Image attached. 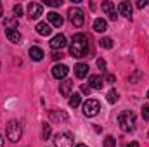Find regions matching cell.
Here are the masks:
<instances>
[{"label": "cell", "mask_w": 149, "mask_h": 147, "mask_svg": "<svg viewBox=\"0 0 149 147\" xmlns=\"http://www.w3.org/2000/svg\"><path fill=\"white\" fill-rule=\"evenodd\" d=\"M90 45H88V37L83 33H76L73 35L71 45H70V55H73L76 59H83V57H90Z\"/></svg>", "instance_id": "1"}, {"label": "cell", "mask_w": 149, "mask_h": 147, "mask_svg": "<svg viewBox=\"0 0 149 147\" xmlns=\"http://www.w3.org/2000/svg\"><path fill=\"white\" fill-rule=\"evenodd\" d=\"M118 125L125 133H130L135 130V114L132 111H123L118 116Z\"/></svg>", "instance_id": "2"}, {"label": "cell", "mask_w": 149, "mask_h": 147, "mask_svg": "<svg viewBox=\"0 0 149 147\" xmlns=\"http://www.w3.org/2000/svg\"><path fill=\"white\" fill-rule=\"evenodd\" d=\"M21 135H23V126H21V123L16 121V119L9 121V125H7V139H9L10 142H17V140L21 139Z\"/></svg>", "instance_id": "3"}, {"label": "cell", "mask_w": 149, "mask_h": 147, "mask_svg": "<svg viewBox=\"0 0 149 147\" xmlns=\"http://www.w3.org/2000/svg\"><path fill=\"white\" fill-rule=\"evenodd\" d=\"M68 19H70V23L74 28H80L85 23V14H83L81 9H70L68 10Z\"/></svg>", "instance_id": "4"}, {"label": "cell", "mask_w": 149, "mask_h": 147, "mask_svg": "<svg viewBox=\"0 0 149 147\" xmlns=\"http://www.w3.org/2000/svg\"><path fill=\"white\" fill-rule=\"evenodd\" d=\"M99 111H101V104H99V101H95V99H88V101L83 104V114L88 116V118H94Z\"/></svg>", "instance_id": "5"}, {"label": "cell", "mask_w": 149, "mask_h": 147, "mask_svg": "<svg viewBox=\"0 0 149 147\" xmlns=\"http://www.w3.org/2000/svg\"><path fill=\"white\" fill-rule=\"evenodd\" d=\"M56 147H73V137L70 133H57L54 139Z\"/></svg>", "instance_id": "6"}, {"label": "cell", "mask_w": 149, "mask_h": 147, "mask_svg": "<svg viewBox=\"0 0 149 147\" xmlns=\"http://www.w3.org/2000/svg\"><path fill=\"white\" fill-rule=\"evenodd\" d=\"M66 45H68V42H66V37H64L63 33L56 35V37L50 40V49H52V50H63Z\"/></svg>", "instance_id": "7"}, {"label": "cell", "mask_w": 149, "mask_h": 147, "mask_svg": "<svg viewBox=\"0 0 149 147\" xmlns=\"http://www.w3.org/2000/svg\"><path fill=\"white\" fill-rule=\"evenodd\" d=\"M42 14H43V9H42L40 3H37V2H30L28 3V16H30V19H38Z\"/></svg>", "instance_id": "8"}, {"label": "cell", "mask_w": 149, "mask_h": 147, "mask_svg": "<svg viewBox=\"0 0 149 147\" xmlns=\"http://www.w3.org/2000/svg\"><path fill=\"white\" fill-rule=\"evenodd\" d=\"M68 71H70V68H68L66 64H56V66L52 68V76L57 78V80H63V78H66Z\"/></svg>", "instance_id": "9"}, {"label": "cell", "mask_w": 149, "mask_h": 147, "mask_svg": "<svg viewBox=\"0 0 149 147\" xmlns=\"http://www.w3.org/2000/svg\"><path fill=\"white\" fill-rule=\"evenodd\" d=\"M47 19H49V24H52L54 28H63L64 19H63L61 14H57V12H49V14H47Z\"/></svg>", "instance_id": "10"}, {"label": "cell", "mask_w": 149, "mask_h": 147, "mask_svg": "<svg viewBox=\"0 0 149 147\" xmlns=\"http://www.w3.org/2000/svg\"><path fill=\"white\" fill-rule=\"evenodd\" d=\"M102 10L108 14V17L111 19V21H116V17H118V14H116V9H114V5H113V2L109 0H106V2H102Z\"/></svg>", "instance_id": "11"}, {"label": "cell", "mask_w": 149, "mask_h": 147, "mask_svg": "<svg viewBox=\"0 0 149 147\" xmlns=\"http://www.w3.org/2000/svg\"><path fill=\"white\" fill-rule=\"evenodd\" d=\"M74 76H76L78 80H83L85 76H88V64L78 62V64L74 66Z\"/></svg>", "instance_id": "12"}, {"label": "cell", "mask_w": 149, "mask_h": 147, "mask_svg": "<svg viewBox=\"0 0 149 147\" xmlns=\"http://www.w3.org/2000/svg\"><path fill=\"white\" fill-rule=\"evenodd\" d=\"M5 37L12 43H21V40H23V35L17 30H12V28H5Z\"/></svg>", "instance_id": "13"}, {"label": "cell", "mask_w": 149, "mask_h": 147, "mask_svg": "<svg viewBox=\"0 0 149 147\" xmlns=\"http://www.w3.org/2000/svg\"><path fill=\"white\" fill-rule=\"evenodd\" d=\"M88 87L94 88V90H101V88L104 87V80H102L99 74H92V76L88 78Z\"/></svg>", "instance_id": "14"}, {"label": "cell", "mask_w": 149, "mask_h": 147, "mask_svg": "<svg viewBox=\"0 0 149 147\" xmlns=\"http://www.w3.org/2000/svg\"><path fill=\"white\" fill-rule=\"evenodd\" d=\"M118 12H120L121 16H125L127 19H132V5H130V2H120Z\"/></svg>", "instance_id": "15"}, {"label": "cell", "mask_w": 149, "mask_h": 147, "mask_svg": "<svg viewBox=\"0 0 149 147\" xmlns=\"http://www.w3.org/2000/svg\"><path fill=\"white\" fill-rule=\"evenodd\" d=\"M71 90H73V81L71 80H64L61 83V87H59V92H61L63 97H70L71 95Z\"/></svg>", "instance_id": "16"}, {"label": "cell", "mask_w": 149, "mask_h": 147, "mask_svg": "<svg viewBox=\"0 0 149 147\" xmlns=\"http://www.w3.org/2000/svg\"><path fill=\"white\" fill-rule=\"evenodd\" d=\"M37 33L42 35V37H49V35L52 33V28H50L49 23H38L37 24Z\"/></svg>", "instance_id": "17"}, {"label": "cell", "mask_w": 149, "mask_h": 147, "mask_svg": "<svg viewBox=\"0 0 149 147\" xmlns=\"http://www.w3.org/2000/svg\"><path fill=\"white\" fill-rule=\"evenodd\" d=\"M94 30H95L97 33H104V31L108 30V23H106V19L97 17V19L94 21Z\"/></svg>", "instance_id": "18"}, {"label": "cell", "mask_w": 149, "mask_h": 147, "mask_svg": "<svg viewBox=\"0 0 149 147\" xmlns=\"http://www.w3.org/2000/svg\"><path fill=\"white\" fill-rule=\"evenodd\" d=\"M28 54H30L31 61H42V59H43V55H45V54H43V50H42L40 47H31Z\"/></svg>", "instance_id": "19"}, {"label": "cell", "mask_w": 149, "mask_h": 147, "mask_svg": "<svg viewBox=\"0 0 149 147\" xmlns=\"http://www.w3.org/2000/svg\"><path fill=\"white\" fill-rule=\"evenodd\" d=\"M50 119L52 121H68V114L66 112H59V111H50Z\"/></svg>", "instance_id": "20"}, {"label": "cell", "mask_w": 149, "mask_h": 147, "mask_svg": "<svg viewBox=\"0 0 149 147\" xmlns=\"http://www.w3.org/2000/svg\"><path fill=\"white\" fill-rule=\"evenodd\" d=\"M81 104V95L80 94H71L70 95V107H78Z\"/></svg>", "instance_id": "21"}, {"label": "cell", "mask_w": 149, "mask_h": 147, "mask_svg": "<svg viewBox=\"0 0 149 147\" xmlns=\"http://www.w3.org/2000/svg\"><path fill=\"white\" fill-rule=\"evenodd\" d=\"M99 47H102V49H113V40L109 37H104L99 40Z\"/></svg>", "instance_id": "22"}, {"label": "cell", "mask_w": 149, "mask_h": 147, "mask_svg": "<svg viewBox=\"0 0 149 147\" xmlns=\"http://www.w3.org/2000/svg\"><path fill=\"white\" fill-rule=\"evenodd\" d=\"M118 97H120V95H118V92H116L114 88L108 92V102H109V104H114V102L118 101Z\"/></svg>", "instance_id": "23"}, {"label": "cell", "mask_w": 149, "mask_h": 147, "mask_svg": "<svg viewBox=\"0 0 149 147\" xmlns=\"http://www.w3.org/2000/svg\"><path fill=\"white\" fill-rule=\"evenodd\" d=\"M50 133H52V128H50V125H47V123H43V130H42V137L47 140L49 137H50Z\"/></svg>", "instance_id": "24"}, {"label": "cell", "mask_w": 149, "mask_h": 147, "mask_svg": "<svg viewBox=\"0 0 149 147\" xmlns=\"http://www.w3.org/2000/svg\"><path fill=\"white\" fill-rule=\"evenodd\" d=\"M12 12H14V17H21V16H23V7H21V3H16V5L12 7Z\"/></svg>", "instance_id": "25"}, {"label": "cell", "mask_w": 149, "mask_h": 147, "mask_svg": "<svg viewBox=\"0 0 149 147\" xmlns=\"http://www.w3.org/2000/svg\"><path fill=\"white\" fill-rule=\"evenodd\" d=\"M3 26L16 30V28H17V21H16V19H5V21H3Z\"/></svg>", "instance_id": "26"}, {"label": "cell", "mask_w": 149, "mask_h": 147, "mask_svg": "<svg viewBox=\"0 0 149 147\" xmlns=\"http://www.w3.org/2000/svg\"><path fill=\"white\" fill-rule=\"evenodd\" d=\"M104 147H116V139L114 137H106V140H104Z\"/></svg>", "instance_id": "27"}, {"label": "cell", "mask_w": 149, "mask_h": 147, "mask_svg": "<svg viewBox=\"0 0 149 147\" xmlns=\"http://www.w3.org/2000/svg\"><path fill=\"white\" fill-rule=\"evenodd\" d=\"M63 3V0H45V5H50V7H59Z\"/></svg>", "instance_id": "28"}, {"label": "cell", "mask_w": 149, "mask_h": 147, "mask_svg": "<svg viewBox=\"0 0 149 147\" xmlns=\"http://www.w3.org/2000/svg\"><path fill=\"white\" fill-rule=\"evenodd\" d=\"M142 118L146 121H149V104H144L142 106Z\"/></svg>", "instance_id": "29"}, {"label": "cell", "mask_w": 149, "mask_h": 147, "mask_svg": "<svg viewBox=\"0 0 149 147\" xmlns=\"http://www.w3.org/2000/svg\"><path fill=\"white\" fill-rule=\"evenodd\" d=\"M97 66H99V68L104 71V69H106V61H104L102 57H101V59H97Z\"/></svg>", "instance_id": "30"}, {"label": "cell", "mask_w": 149, "mask_h": 147, "mask_svg": "<svg viewBox=\"0 0 149 147\" xmlns=\"http://www.w3.org/2000/svg\"><path fill=\"white\" fill-rule=\"evenodd\" d=\"M148 3H149V0H139V2H137V7H139V9H144Z\"/></svg>", "instance_id": "31"}, {"label": "cell", "mask_w": 149, "mask_h": 147, "mask_svg": "<svg viewBox=\"0 0 149 147\" xmlns=\"http://www.w3.org/2000/svg\"><path fill=\"white\" fill-rule=\"evenodd\" d=\"M90 90H92V88H90L88 85H81V92H83L85 95H88V94H90Z\"/></svg>", "instance_id": "32"}, {"label": "cell", "mask_w": 149, "mask_h": 147, "mask_svg": "<svg viewBox=\"0 0 149 147\" xmlns=\"http://www.w3.org/2000/svg\"><path fill=\"white\" fill-rule=\"evenodd\" d=\"M106 81H108V83H114V81H116V78H114L113 74H108V76H106Z\"/></svg>", "instance_id": "33"}, {"label": "cell", "mask_w": 149, "mask_h": 147, "mask_svg": "<svg viewBox=\"0 0 149 147\" xmlns=\"http://www.w3.org/2000/svg\"><path fill=\"white\" fill-rule=\"evenodd\" d=\"M61 57H63V54H59V52H54V54H52V59H56V61L61 59Z\"/></svg>", "instance_id": "34"}, {"label": "cell", "mask_w": 149, "mask_h": 147, "mask_svg": "<svg viewBox=\"0 0 149 147\" xmlns=\"http://www.w3.org/2000/svg\"><path fill=\"white\" fill-rule=\"evenodd\" d=\"M125 147H139V144L137 142H130V144H127Z\"/></svg>", "instance_id": "35"}, {"label": "cell", "mask_w": 149, "mask_h": 147, "mask_svg": "<svg viewBox=\"0 0 149 147\" xmlns=\"http://www.w3.org/2000/svg\"><path fill=\"white\" fill-rule=\"evenodd\" d=\"M0 16H3V9H2V2H0Z\"/></svg>", "instance_id": "36"}, {"label": "cell", "mask_w": 149, "mask_h": 147, "mask_svg": "<svg viewBox=\"0 0 149 147\" xmlns=\"http://www.w3.org/2000/svg\"><path fill=\"white\" fill-rule=\"evenodd\" d=\"M0 147H3V139H2V135H0Z\"/></svg>", "instance_id": "37"}, {"label": "cell", "mask_w": 149, "mask_h": 147, "mask_svg": "<svg viewBox=\"0 0 149 147\" xmlns=\"http://www.w3.org/2000/svg\"><path fill=\"white\" fill-rule=\"evenodd\" d=\"M76 147H87V146H85V144H78Z\"/></svg>", "instance_id": "38"}, {"label": "cell", "mask_w": 149, "mask_h": 147, "mask_svg": "<svg viewBox=\"0 0 149 147\" xmlns=\"http://www.w3.org/2000/svg\"><path fill=\"white\" fill-rule=\"evenodd\" d=\"M148 99H149V90H148Z\"/></svg>", "instance_id": "39"}, {"label": "cell", "mask_w": 149, "mask_h": 147, "mask_svg": "<svg viewBox=\"0 0 149 147\" xmlns=\"http://www.w3.org/2000/svg\"><path fill=\"white\" fill-rule=\"evenodd\" d=\"M148 137H149V133H148Z\"/></svg>", "instance_id": "40"}]
</instances>
